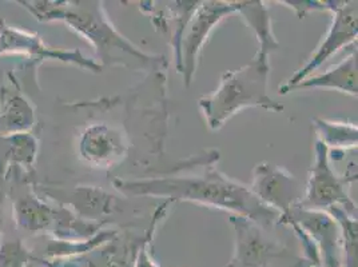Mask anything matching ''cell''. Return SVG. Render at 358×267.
<instances>
[{
    "label": "cell",
    "mask_w": 358,
    "mask_h": 267,
    "mask_svg": "<svg viewBox=\"0 0 358 267\" xmlns=\"http://www.w3.org/2000/svg\"><path fill=\"white\" fill-rule=\"evenodd\" d=\"M301 89H333L357 95V52L353 51L341 63L330 67L325 73L306 78L292 87H280L281 94Z\"/></svg>",
    "instance_id": "obj_8"
},
{
    "label": "cell",
    "mask_w": 358,
    "mask_h": 267,
    "mask_svg": "<svg viewBox=\"0 0 358 267\" xmlns=\"http://www.w3.org/2000/svg\"><path fill=\"white\" fill-rule=\"evenodd\" d=\"M268 55L257 52L249 64L236 71H226L217 89L199 99V107L211 130H220L226 120L246 107H262L282 111L284 106L273 101L268 94Z\"/></svg>",
    "instance_id": "obj_2"
},
{
    "label": "cell",
    "mask_w": 358,
    "mask_h": 267,
    "mask_svg": "<svg viewBox=\"0 0 358 267\" xmlns=\"http://www.w3.org/2000/svg\"><path fill=\"white\" fill-rule=\"evenodd\" d=\"M26 252L16 245H8L0 252V267H23Z\"/></svg>",
    "instance_id": "obj_13"
},
{
    "label": "cell",
    "mask_w": 358,
    "mask_h": 267,
    "mask_svg": "<svg viewBox=\"0 0 358 267\" xmlns=\"http://www.w3.org/2000/svg\"><path fill=\"white\" fill-rule=\"evenodd\" d=\"M255 171L254 195L261 202H266L265 205L268 208L274 210L282 208L284 212H289L290 202H293L297 194V186L293 175L286 174L271 164H258Z\"/></svg>",
    "instance_id": "obj_7"
},
{
    "label": "cell",
    "mask_w": 358,
    "mask_h": 267,
    "mask_svg": "<svg viewBox=\"0 0 358 267\" xmlns=\"http://www.w3.org/2000/svg\"><path fill=\"white\" fill-rule=\"evenodd\" d=\"M337 202L355 208V205L350 202L348 194L345 193L343 180L336 178V175L331 173L327 159V149L324 146V142L320 140L317 143L315 164L312 168L303 206L333 208Z\"/></svg>",
    "instance_id": "obj_6"
},
{
    "label": "cell",
    "mask_w": 358,
    "mask_h": 267,
    "mask_svg": "<svg viewBox=\"0 0 358 267\" xmlns=\"http://www.w3.org/2000/svg\"><path fill=\"white\" fill-rule=\"evenodd\" d=\"M34 123L30 106L19 94L7 92L3 99V111L0 113V133H15L26 130Z\"/></svg>",
    "instance_id": "obj_11"
},
{
    "label": "cell",
    "mask_w": 358,
    "mask_h": 267,
    "mask_svg": "<svg viewBox=\"0 0 358 267\" xmlns=\"http://www.w3.org/2000/svg\"><path fill=\"white\" fill-rule=\"evenodd\" d=\"M284 250L257 230H239L237 249L229 267H265Z\"/></svg>",
    "instance_id": "obj_9"
},
{
    "label": "cell",
    "mask_w": 358,
    "mask_h": 267,
    "mask_svg": "<svg viewBox=\"0 0 358 267\" xmlns=\"http://www.w3.org/2000/svg\"><path fill=\"white\" fill-rule=\"evenodd\" d=\"M0 222H1V221H0Z\"/></svg>",
    "instance_id": "obj_14"
},
{
    "label": "cell",
    "mask_w": 358,
    "mask_h": 267,
    "mask_svg": "<svg viewBox=\"0 0 358 267\" xmlns=\"http://www.w3.org/2000/svg\"><path fill=\"white\" fill-rule=\"evenodd\" d=\"M331 8L334 10V16L331 26L329 29L327 36L324 38L322 43L318 45L317 51L312 55V58L306 63L303 68H301L299 73L284 85L282 87H292L294 85H299L303 79H306L309 75L313 73L315 68H318L325 60H328L333 54H336L338 50H341L343 45L355 42L357 38V1H341L333 3Z\"/></svg>",
    "instance_id": "obj_5"
},
{
    "label": "cell",
    "mask_w": 358,
    "mask_h": 267,
    "mask_svg": "<svg viewBox=\"0 0 358 267\" xmlns=\"http://www.w3.org/2000/svg\"><path fill=\"white\" fill-rule=\"evenodd\" d=\"M238 11L248 24L255 31L261 48L258 52L268 55V52L278 48V43L271 34L270 16L262 1H239Z\"/></svg>",
    "instance_id": "obj_10"
},
{
    "label": "cell",
    "mask_w": 358,
    "mask_h": 267,
    "mask_svg": "<svg viewBox=\"0 0 358 267\" xmlns=\"http://www.w3.org/2000/svg\"><path fill=\"white\" fill-rule=\"evenodd\" d=\"M122 192L135 195H164L173 199L194 201L209 206L237 211L253 221L271 223L278 211L261 202L245 186L234 183L218 171L205 177L186 179H152L143 182H117Z\"/></svg>",
    "instance_id": "obj_1"
},
{
    "label": "cell",
    "mask_w": 358,
    "mask_h": 267,
    "mask_svg": "<svg viewBox=\"0 0 358 267\" xmlns=\"http://www.w3.org/2000/svg\"><path fill=\"white\" fill-rule=\"evenodd\" d=\"M238 4L237 1H193L186 14L180 17L173 39L177 51V67L183 74L186 86L193 82L196 58L210 32L224 16L238 11Z\"/></svg>",
    "instance_id": "obj_3"
},
{
    "label": "cell",
    "mask_w": 358,
    "mask_h": 267,
    "mask_svg": "<svg viewBox=\"0 0 358 267\" xmlns=\"http://www.w3.org/2000/svg\"><path fill=\"white\" fill-rule=\"evenodd\" d=\"M75 4L76 10L59 8L58 13H48L47 15L63 17L74 29L85 34L87 39H91L92 43L96 45L102 59L107 63H120L134 68L148 66L151 58L136 50L134 45L114 30L105 14L99 13L101 7H98V3L96 6L85 3L86 6L82 7L78 6V3Z\"/></svg>",
    "instance_id": "obj_4"
},
{
    "label": "cell",
    "mask_w": 358,
    "mask_h": 267,
    "mask_svg": "<svg viewBox=\"0 0 358 267\" xmlns=\"http://www.w3.org/2000/svg\"><path fill=\"white\" fill-rule=\"evenodd\" d=\"M318 126L322 129L324 139L322 142L334 145V146H355L357 145V126L355 124H343L337 122L321 120Z\"/></svg>",
    "instance_id": "obj_12"
}]
</instances>
